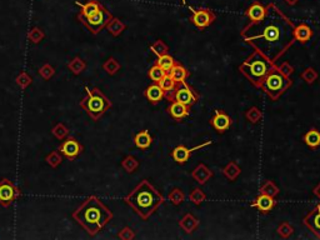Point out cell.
<instances>
[{
	"instance_id": "obj_25",
	"label": "cell",
	"mask_w": 320,
	"mask_h": 240,
	"mask_svg": "<svg viewBox=\"0 0 320 240\" xmlns=\"http://www.w3.org/2000/svg\"><path fill=\"white\" fill-rule=\"evenodd\" d=\"M303 140H304L305 144L308 145L312 149H315L320 145V132L318 129H310L309 132H307V134L303 137Z\"/></svg>"
},
{
	"instance_id": "obj_42",
	"label": "cell",
	"mask_w": 320,
	"mask_h": 240,
	"mask_svg": "<svg viewBox=\"0 0 320 240\" xmlns=\"http://www.w3.org/2000/svg\"><path fill=\"white\" fill-rule=\"evenodd\" d=\"M45 160L51 168H58L59 165L61 164V154H60V152H59V150H56V152H51L50 154H49L48 157L45 158Z\"/></svg>"
},
{
	"instance_id": "obj_48",
	"label": "cell",
	"mask_w": 320,
	"mask_h": 240,
	"mask_svg": "<svg viewBox=\"0 0 320 240\" xmlns=\"http://www.w3.org/2000/svg\"><path fill=\"white\" fill-rule=\"evenodd\" d=\"M313 193H314L315 197L319 198V200H320V183L314 188V189H313Z\"/></svg>"
},
{
	"instance_id": "obj_2",
	"label": "cell",
	"mask_w": 320,
	"mask_h": 240,
	"mask_svg": "<svg viewBox=\"0 0 320 240\" xmlns=\"http://www.w3.org/2000/svg\"><path fill=\"white\" fill-rule=\"evenodd\" d=\"M73 218L90 237H95L113 219V212L92 195L73 213Z\"/></svg>"
},
{
	"instance_id": "obj_19",
	"label": "cell",
	"mask_w": 320,
	"mask_h": 240,
	"mask_svg": "<svg viewBox=\"0 0 320 240\" xmlns=\"http://www.w3.org/2000/svg\"><path fill=\"white\" fill-rule=\"evenodd\" d=\"M75 5H78L80 8V13L76 16H90L92 14H94L95 11H98L100 9V6L103 5L100 1L98 0H88L87 3H79V1H75Z\"/></svg>"
},
{
	"instance_id": "obj_27",
	"label": "cell",
	"mask_w": 320,
	"mask_h": 240,
	"mask_svg": "<svg viewBox=\"0 0 320 240\" xmlns=\"http://www.w3.org/2000/svg\"><path fill=\"white\" fill-rule=\"evenodd\" d=\"M240 173H242V169H240V167L234 162L229 163L223 170L224 177H225L228 180H230V182H234V180L240 175Z\"/></svg>"
},
{
	"instance_id": "obj_6",
	"label": "cell",
	"mask_w": 320,
	"mask_h": 240,
	"mask_svg": "<svg viewBox=\"0 0 320 240\" xmlns=\"http://www.w3.org/2000/svg\"><path fill=\"white\" fill-rule=\"evenodd\" d=\"M293 81L289 78V75L283 73L277 65L269 71L265 79L263 80L262 85L259 89H262L272 100H278L288 89L292 86Z\"/></svg>"
},
{
	"instance_id": "obj_28",
	"label": "cell",
	"mask_w": 320,
	"mask_h": 240,
	"mask_svg": "<svg viewBox=\"0 0 320 240\" xmlns=\"http://www.w3.org/2000/svg\"><path fill=\"white\" fill-rule=\"evenodd\" d=\"M68 68L70 69V71L74 75H80V74L87 69V63H85L83 59L79 58V56H75V58L68 64Z\"/></svg>"
},
{
	"instance_id": "obj_23",
	"label": "cell",
	"mask_w": 320,
	"mask_h": 240,
	"mask_svg": "<svg viewBox=\"0 0 320 240\" xmlns=\"http://www.w3.org/2000/svg\"><path fill=\"white\" fill-rule=\"evenodd\" d=\"M152 142L153 138L148 130H142L138 134H135L134 137V144L139 149H148L152 145Z\"/></svg>"
},
{
	"instance_id": "obj_49",
	"label": "cell",
	"mask_w": 320,
	"mask_h": 240,
	"mask_svg": "<svg viewBox=\"0 0 320 240\" xmlns=\"http://www.w3.org/2000/svg\"><path fill=\"white\" fill-rule=\"evenodd\" d=\"M285 1H287L288 5H295L299 0H285Z\"/></svg>"
},
{
	"instance_id": "obj_15",
	"label": "cell",
	"mask_w": 320,
	"mask_h": 240,
	"mask_svg": "<svg viewBox=\"0 0 320 240\" xmlns=\"http://www.w3.org/2000/svg\"><path fill=\"white\" fill-rule=\"evenodd\" d=\"M275 204H277L275 198L269 197V195L265 194H259V197H258L250 205H252L253 208H257L263 214H268V213L272 212L273 208L275 207Z\"/></svg>"
},
{
	"instance_id": "obj_7",
	"label": "cell",
	"mask_w": 320,
	"mask_h": 240,
	"mask_svg": "<svg viewBox=\"0 0 320 240\" xmlns=\"http://www.w3.org/2000/svg\"><path fill=\"white\" fill-rule=\"evenodd\" d=\"M113 15L104 5L100 6V9L98 11H95L94 14H92L90 16H76L80 23L88 29L92 34H98L103 30L104 28H107L108 23L112 20Z\"/></svg>"
},
{
	"instance_id": "obj_4",
	"label": "cell",
	"mask_w": 320,
	"mask_h": 240,
	"mask_svg": "<svg viewBox=\"0 0 320 240\" xmlns=\"http://www.w3.org/2000/svg\"><path fill=\"white\" fill-rule=\"evenodd\" d=\"M277 64L260 51L254 50L239 66V71L254 86L260 88L265 76Z\"/></svg>"
},
{
	"instance_id": "obj_11",
	"label": "cell",
	"mask_w": 320,
	"mask_h": 240,
	"mask_svg": "<svg viewBox=\"0 0 320 240\" xmlns=\"http://www.w3.org/2000/svg\"><path fill=\"white\" fill-rule=\"evenodd\" d=\"M59 152L61 155L66 158L68 160L73 162L75 160L79 155L84 152V147L80 144V142L75 139V138H65L64 142H61L60 147H59Z\"/></svg>"
},
{
	"instance_id": "obj_5",
	"label": "cell",
	"mask_w": 320,
	"mask_h": 240,
	"mask_svg": "<svg viewBox=\"0 0 320 240\" xmlns=\"http://www.w3.org/2000/svg\"><path fill=\"white\" fill-rule=\"evenodd\" d=\"M85 91H87V96L80 100L79 105L87 111L88 115L94 122H97L109 109H112L113 103L108 96L104 95V93L100 89H90L88 86H85Z\"/></svg>"
},
{
	"instance_id": "obj_24",
	"label": "cell",
	"mask_w": 320,
	"mask_h": 240,
	"mask_svg": "<svg viewBox=\"0 0 320 240\" xmlns=\"http://www.w3.org/2000/svg\"><path fill=\"white\" fill-rule=\"evenodd\" d=\"M168 74L174 79V81H175V83H180V81H184L189 75H190V73H189L188 69L184 68L181 64L178 63V61H176L175 65L171 68V70L169 71Z\"/></svg>"
},
{
	"instance_id": "obj_14",
	"label": "cell",
	"mask_w": 320,
	"mask_h": 240,
	"mask_svg": "<svg viewBox=\"0 0 320 240\" xmlns=\"http://www.w3.org/2000/svg\"><path fill=\"white\" fill-rule=\"evenodd\" d=\"M210 125L216 130V132L223 134V133H225L226 130L230 128L231 118L225 113V111L219 109V110H215V114H214V116L211 118Z\"/></svg>"
},
{
	"instance_id": "obj_37",
	"label": "cell",
	"mask_w": 320,
	"mask_h": 240,
	"mask_svg": "<svg viewBox=\"0 0 320 240\" xmlns=\"http://www.w3.org/2000/svg\"><path fill=\"white\" fill-rule=\"evenodd\" d=\"M245 118H247L250 123H253V124H257V123H259L263 119V113L260 111V109L253 106V108H250L249 110L245 113Z\"/></svg>"
},
{
	"instance_id": "obj_39",
	"label": "cell",
	"mask_w": 320,
	"mask_h": 240,
	"mask_svg": "<svg viewBox=\"0 0 320 240\" xmlns=\"http://www.w3.org/2000/svg\"><path fill=\"white\" fill-rule=\"evenodd\" d=\"M277 232L283 239H288V238L292 237V234L294 233V228H293V225L290 224V223L285 222V223H282V224L278 227Z\"/></svg>"
},
{
	"instance_id": "obj_35",
	"label": "cell",
	"mask_w": 320,
	"mask_h": 240,
	"mask_svg": "<svg viewBox=\"0 0 320 240\" xmlns=\"http://www.w3.org/2000/svg\"><path fill=\"white\" fill-rule=\"evenodd\" d=\"M165 71L163 70V69L160 68L158 64H155V65H153L152 68L149 69V71H148V75H149V78L152 79L154 83H159L161 79L164 78V75H165Z\"/></svg>"
},
{
	"instance_id": "obj_13",
	"label": "cell",
	"mask_w": 320,
	"mask_h": 240,
	"mask_svg": "<svg viewBox=\"0 0 320 240\" xmlns=\"http://www.w3.org/2000/svg\"><path fill=\"white\" fill-rule=\"evenodd\" d=\"M211 143L213 142L209 140V142L203 143V144L200 145H196V147L191 148V149L184 147V145H179V147H176L175 149L171 152V158H173V159L175 160V163H178V164H184V163L188 162L189 158H190V155L193 154L194 152H196V150L201 149V148L204 147H208V145H211Z\"/></svg>"
},
{
	"instance_id": "obj_10",
	"label": "cell",
	"mask_w": 320,
	"mask_h": 240,
	"mask_svg": "<svg viewBox=\"0 0 320 240\" xmlns=\"http://www.w3.org/2000/svg\"><path fill=\"white\" fill-rule=\"evenodd\" d=\"M189 10L191 11V15L189 20L191 21L193 25H195L199 30H204L205 28L210 26L214 21L216 20V15L211 9L200 8L194 9L189 6Z\"/></svg>"
},
{
	"instance_id": "obj_20",
	"label": "cell",
	"mask_w": 320,
	"mask_h": 240,
	"mask_svg": "<svg viewBox=\"0 0 320 240\" xmlns=\"http://www.w3.org/2000/svg\"><path fill=\"white\" fill-rule=\"evenodd\" d=\"M191 177H193V179L195 180L196 183L203 185L205 184L206 182H209V179L213 177V172H211L205 164H199L198 167L193 170Z\"/></svg>"
},
{
	"instance_id": "obj_30",
	"label": "cell",
	"mask_w": 320,
	"mask_h": 240,
	"mask_svg": "<svg viewBox=\"0 0 320 240\" xmlns=\"http://www.w3.org/2000/svg\"><path fill=\"white\" fill-rule=\"evenodd\" d=\"M158 84H159L160 88L163 89V91L165 93V98H166V96H168L169 94L174 90L176 83L174 81V79L169 75V74H165V75H164V78L161 79V80H160Z\"/></svg>"
},
{
	"instance_id": "obj_18",
	"label": "cell",
	"mask_w": 320,
	"mask_h": 240,
	"mask_svg": "<svg viewBox=\"0 0 320 240\" xmlns=\"http://www.w3.org/2000/svg\"><path fill=\"white\" fill-rule=\"evenodd\" d=\"M144 96L147 98V100L149 101V103L158 104L159 101H161L165 98V93L163 91V89L160 88L159 84L154 83L148 86L147 90L144 91Z\"/></svg>"
},
{
	"instance_id": "obj_16",
	"label": "cell",
	"mask_w": 320,
	"mask_h": 240,
	"mask_svg": "<svg viewBox=\"0 0 320 240\" xmlns=\"http://www.w3.org/2000/svg\"><path fill=\"white\" fill-rule=\"evenodd\" d=\"M168 113L175 122H181L190 113V106L178 103V101H171V104L168 108Z\"/></svg>"
},
{
	"instance_id": "obj_26",
	"label": "cell",
	"mask_w": 320,
	"mask_h": 240,
	"mask_svg": "<svg viewBox=\"0 0 320 240\" xmlns=\"http://www.w3.org/2000/svg\"><path fill=\"white\" fill-rule=\"evenodd\" d=\"M107 29L113 36H119L120 34H122L123 31L125 30V29H127V25H125V24L123 23V21L120 20V19L112 18V20H110L109 23H108Z\"/></svg>"
},
{
	"instance_id": "obj_3",
	"label": "cell",
	"mask_w": 320,
	"mask_h": 240,
	"mask_svg": "<svg viewBox=\"0 0 320 240\" xmlns=\"http://www.w3.org/2000/svg\"><path fill=\"white\" fill-rule=\"evenodd\" d=\"M124 202L142 218L147 220L164 203V197L148 180H142L127 197Z\"/></svg>"
},
{
	"instance_id": "obj_1",
	"label": "cell",
	"mask_w": 320,
	"mask_h": 240,
	"mask_svg": "<svg viewBox=\"0 0 320 240\" xmlns=\"http://www.w3.org/2000/svg\"><path fill=\"white\" fill-rule=\"evenodd\" d=\"M267 9V15L257 23L250 21L240 35L245 44L275 63L294 44L295 25L274 3L268 4Z\"/></svg>"
},
{
	"instance_id": "obj_12",
	"label": "cell",
	"mask_w": 320,
	"mask_h": 240,
	"mask_svg": "<svg viewBox=\"0 0 320 240\" xmlns=\"http://www.w3.org/2000/svg\"><path fill=\"white\" fill-rule=\"evenodd\" d=\"M303 224L312 232L315 238L320 239V203L312 212H309V214L305 215Z\"/></svg>"
},
{
	"instance_id": "obj_36",
	"label": "cell",
	"mask_w": 320,
	"mask_h": 240,
	"mask_svg": "<svg viewBox=\"0 0 320 240\" xmlns=\"http://www.w3.org/2000/svg\"><path fill=\"white\" fill-rule=\"evenodd\" d=\"M189 199H190V202L193 203L194 205L199 207V205L206 199V194L200 189V188H195V189L190 193V195H189Z\"/></svg>"
},
{
	"instance_id": "obj_32",
	"label": "cell",
	"mask_w": 320,
	"mask_h": 240,
	"mask_svg": "<svg viewBox=\"0 0 320 240\" xmlns=\"http://www.w3.org/2000/svg\"><path fill=\"white\" fill-rule=\"evenodd\" d=\"M168 200L173 205L178 207V205H180L181 203H183L184 200H185V194H184L183 190H181V189H179V188H175V189H173L170 193H169Z\"/></svg>"
},
{
	"instance_id": "obj_22",
	"label": "cell",
	"mask_w": 320,
	"mask_h": 240,
	"mask_svg": "<svg viewBox=\"0 0 320 240\" xmlns=\"http://www.w3.org/2000/svg\"><path fill=\"white\" fill-rule=\"evenodd\" d=\"M179 227L188 234H191L193 232H195L199 227V220L196 219L194 215L186 214L181 218V220L179 222Z\"/></svg>"
},
{
	"instance_id": "obj_9",
	"label": "cell",
	"mask_w": 320,
	"mask_h": 240,
	"mask_svg": "<svg viewBox=\"0 0 320 240\" xmlns=\"http://www.w3.org/2000/svg\"><path fill=\"white\" fill-rule=\"evenodd\" d=\"M21 195L20 189L8 178L0 180V205L8 208Z\"/></svg>"
},
{
	"instance_id": "obj_8",
	"label": "cell",
	"mask_w": 320,
	"mask_h": 240,
	"mask_svg": "<svg viewBox=\"0 0 320 240\" xmlns=\"http://www.w3.org/2000/svg\"><path fill=\"white\" fill-rule=\"evenodd\" d=\"M169 101H178V103L185 104V105H194L195 103H198L199 100V94L191 88L190 85L185 83V80L180 81V83L175 84L174 90L166 96Z\"/></svg>"
},
{
	"instance_id": "obj_38",
	"label": "cell",
	"mask_w": 320,
	"mask_h": 240,
	"mask_svg": "<svg viewBox=\"0 0 320 240\" xmlns=\"http://www.w3.org/2000/svg\"><path fill=\"white\" fill-rule=\"evenodd\" d=\"M122 167L124 168L127 173H134L138 169V167H139V162L134 157L129 155V157H127L122 162Z\"/></svg>"
},
{
	"instance_id": "obj_40",
	"label": "cell",
	"mask_w": 320,
	"mask_h": 240,
	"mask_svg": "<svg viewBox=\"0 0 320 240\" xmlns=\"http://www.w3.org/2000/svg\"><path fill=\"white\" fill-rule=\"evenodd\" d=\"M51 133H53L54 137H55L56 139L64 140L66 137H68L69 129H68V128H66L65 124H63V123H59V124H56L55 127L53 128V130H51Z\"/></svg>"
},
{
	"instance_id": "obj_46",
	"label": "cell",
	"mask_w": 320,
	"mask_h": 240,
	"mask_svg": "<svg viewBox=\"0 0 320 240\" xmlns=\"http://www.w3.org/2000/svg\"><path fill=\"white\" fill-rule=\"evenodd\" d=\"M118 238L122 240H133L135 238V232L132 228L125 227L120 230L119 234H118Z\"/></svg>"
},
{
	"instance_id": "obj_50",
	"label": "cell",
	"mask_w": 320,
	"mask_h": 240,
	"mask_svg": "<svg viewBox=\"0 0 320 240\" xmlns=\"http://www.w3.org/2000/svg\"><path fill=\"white\" fill-rule=\"evenodd\" d=\"M181 1H183V4H184V5H185V4H186V1H185V0H181Z\"/></svg>"
},
{
	"instance_id": "obj_17",
	"label": "cell",
	"mask_w": 320,
	"mask_h": 240,
	"mask_svg": "<svg viewBox=\"0 0 320 240\" xmlns=\"http://www.w3.org/2000/svg\"><path fill=\"white\" fill-rule=\"evenodd\" d=\"M267 6L263 5L260 1H254L249 8L245 11V15L249 18V20L252 23H257V21H260L265 15H267Z\"/></svg>"
},
{
	"instance_id": "obj_21",
	"label": "cell",
	"mask_w": 320,
	"mask_h": 240,
	"mask_svg": "<svg viewBox=\"0 0 320 240\" xmlns=\"http://www.w3.org/2000/svg\"><path fill=\"white\" fill-rule=\"evenodd\" d=\"M313 36V30L309 25L307 24H299L295 26L294 29V39L295 41L304 44L307 41H309Z\"/></svg>"
},
{
	"instance_id": "obj_34",
	"label": "cell",
	"mask_w": 320,
	"mask_h": 240,
	"mask_svg": "<svg viewBox=\"0 0 320 240\" xmlns=\"http://www.w3.org/2000/svg\"><path fill=\"white\" fill-rule=\"evenodd\" d=\"M120 68H122V66H120L119 61H118L115 58H109L104 64H103V69H104L109 75H114V74H117L118 71L120 70Z\"/></svg>"
},
{
	"instance_id": "obj_29",
	"label": "cell",
	"mask_w": 320,
	"mask_h": 240,
	"mask_svg": "<svg viewBox=\"0 0 320 240\" xmlns=\"http://www.w3.org/2000/svg\"><path fill=\"white\" fill-rule=\"evenodd\" d=\"M176 61L174 60L173 56H170L169 54H165V55H161L158 58V61L157 64L160 66V68L163 69L164 71H165L166 74L169 73V71L171 70V68H173L174 65H175Z\"/></svg>"
},
{
	"instance_id": "obj_41",
	"label": "cell",
	"mask_w": 320,
	"mask_h": 240,
	"mask_svg": "<svg viewBox=\"0 0 320 240\" xmlns=\"http://www.w3.org/2000/svg\"><path fill=\"white\" fill-rule=\"evenodd\" d=\"M318 73H317V70H315V69H313V68H307L305 69L304 71H303L302 74H300V78L303 79V80L305 81V83H308V84H313L314 83L315 80H317L318 79Z\"/></svg>"
},
{
	"instance_id": "obj_33",
	"label": "cell",
	"mask_w": 320,
	"mask_h": 240,
	"mask_svg": "<svg viewBox=\"0 0 320 240\" xmlns=\"http://www.w3.org/2000/svg\"><path fill=\"white\" fill-rule=\"evenodd\" d=\"M260 194L269 195V197L275 198L278 194H279V188L275 185V183H273L272 180H267V182L263 184V187L260 188Z\"/></svg>"
},
{
	"instance_id": "obj_47",
	"label": "cell",
	"mask_w": 320,
	"mask_h": 240,
	"mask_svg": "<svg viewBox=\"0 0 320 240\" xmlns=\"http://www.w3.org/2000/svg\"><path fill=\"white\" fill-rule=\"evenodd\" d=\"M278 68H279L283 73L287 74V75H290V74L293 73V70H294V69H293V66L290 65L289 63H283L282 65H279Z\"/></svg>"
},
{
	"instance_id": "obj_43",
	"label": "cell",
	"mask_w": 320,
	"mask_h": 240,
	"mask_svg": "<svg viewBox=\"0 0 320 240\" xmlns=\"http://www.w3.org/2000/svg\"><path fill=\"white\" fill-rule=\"evenodd\" d=\"M44 38H45V34H44V31L39 28H33L30 33L28 34V39L34 44L40 43Z\"/></svg>"
},
{
	"instance_id": "obj_31",
	"label": "cell",
	"mask_w": 320,
	"mask_h": 240,
	"mask_svg": "<svg viewBox=\"0 0 320 240\" xmlns=\"http://www.w3.org/2000/svg\"><path fill=\"white\" fill-rule=\"evenodd\" d=\"M150 51H152V53L154 54V55H157L158 58H159V56L168 54L169 46L166 45V44L164 43L163 40H160V39H158V40L155 41V43L153 44L152 46H150Z\"/></svg>"
},
{
	"instance_id": "obj_45",
	"label": "cell",
	"mask_w": 320,
	"mask_h": 240,
	"mask_svg": "<svg viewBox=\"0 0 320 240\" xmlns=\"http://www.w3.org/2000/svg\"><path fill=\"white\" fill-rule=\"evenodd\" d=\"M31 81H33V79H31V76H29V74L25 73V71H23V73L16 78V84H18L21 89H26L29 85H31Z\"/></svg>"
},
{
	"instance_id": "obj_44",
	"label": "cell",
	"mask_w": 320,
	"mask_h": 240,
	"mask_svg": "<svg viewBox=\"0 0 320 240\" xmlns=\"http://www.w3.org/2000/svg\"><path fill=\"white\" fill-rule=\"evenodd\" d=\"M55 74V69L54 66H51L50 64H44L40 69H39V75L44 79V80H49L50 78H53Z\"/></svg>"
}]
</instances>
